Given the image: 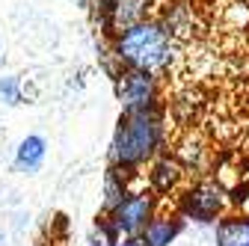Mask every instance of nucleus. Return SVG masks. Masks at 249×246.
<instances>
[{"instance_id": "3", "label": "nucleus", "mask_w": 249, "mask_h": 246, "mask_svg": "<svg viewBox=\"0 0 249 246\" xmlns=\"http://www.w3.org/2000/svg\"><path fill=\"white\" fill-rule=\"evenodd\" d=\"M116 98L122 104V113H145L158 110V74L122 69L116 71Z\"/></svg>"}, {"instance_id": "7", "label": "nucleus", "mask_w": 249, "mask_h": 246, "mask_svg": "<svg viewBox=\"0 0 249 246\" xmlns=\"http://www.w3.org/2000/svg\"><path fill=\"white\" fill-rule=\"evenodd\" d=\"M184 223L178 217H166V213H154V220L142 228V243L145 246H169L175 243V237L181 234Z\"/></svg>"}, {"instance_id": "4", "label": "nucleus", "mask_w": 249, "mask_h": 246, "mask_svg": "<svg viewBox=\"0 0 249 246\" xmlns=\"http://www.w3.org/2000/svg\"><path fill=\"white\" fill-rule=\"evenodd\" d=\"M151 220H154V196L151 193H128L107 213V223L119 237L142 234V228Z\"/></svg>"}, {"instance_id": "11", "label": "nucleus", "mask_w": 249, "mask_h": 246, "mask_svg": "<svg viewBox=\"0 0 249 246\" xmlns=\"http://www.w3.org/2000/svg\"><path fill=\"white\" fill-rule=\"evenodd\" d=\"M124 196H128V190H124V175L119 172V169H113L110 166V172H107V181H104V211L110 213Z\"/></svg>"}, {"instance_id": "8", "label": "nucleus", "mask_w": 249, "mask_h": 246, "mask_svg": "<svg viewBox=\"0 0 249 246\" xmlns=\"http://www.w3.org/2000/svg\"><path fill=\"white\" fill-rule=\"evenodd\" d=\"M45 155H48V142L45 137L39 134H30L18 142V151H15V169L18 172H36L42 163H45Z\"/></svg>"}, {"instance_id": "13", "label": "nucleus", "mask_w": 249, "mask_h": 246, "mask_svg": "<svg viewBox=\"0 0 249 246\" xmlns=\"http://www.w3.org/2000/svg\"><path fill=\"white\" fill-rule=\"evenodd\" d=\"M116 246H145L142 243V237L140 234H134V237H119V243Z\"/></svg>"}, {"instance_id": "1", "label": "nucleus", "mask_w": 249, "mask_h": 246, "mask_svg": "<svg viewBox=\"0 0 249 246\" xmlns=\"http://www.w3.org/2000/svg\"><path fill=\"white\" fill-rule=\"evenodd\" d=\"M163 145V116L160 110L145 113H122L113 142H110V166L119 172H131L158 158Z\"/></svg>"}, {"instance_id": "12", "label": "nucleus", "mask_w": 249, "mask_h": 246, "mask_svg": "<svg viewBox=\"0 0 249 246\" xmlns=\"http://www.w3.org/2000/svg\"><path fill=\"white\" fill-rule=\"evenodd\" d=\"M0 101L9 104V107H18L24 104V92H21V80L6 74V77H0Z\"/></svg>"}, {"instance_id": "6", "label": "nucleus", "mask_w": 249, "mask_h": 246, "mask_svg": "<svg viewBox=\"0 0 249 246\" xmlns=\"http://www.w3.org/2000/svg\"><path fill=\"white\" fill-rule=\"evenodd\" d=\"M151 0H95V15L104 27V33L119 36L142 21H148Z\"/></svg>"}, {"instance_id": "2", "label": "nucleus", "mask_w": 249, "mask_h": 246, "mask_svg": "<svg viewBox=\"0 0 249 246\" xmlns=\"http://www.w3.org/2000/svg\"><path fill=\"white\" fill-rule=\"evenodd\" d=\"M110 56L122 69L160 74L172 63V36L160 21H142L131 30H124V33L113 36Z\"/></svg>"}, {"instance_id": "9", "label": "nucleus", "mask_w": 249, "mask_h": 246, "mask_svg": "<svg viewBox=\"0 0 249 246\" xmlns=\"http://www.w3.org/2000/svg\"><path fill=\"white\" fill-rule=\"evenodd\" d=\"M216 246H249V217H223L216 223Z\"/></svg>"}, {"instance_id": "5", "label": "nucleus", "mask_w": 249, "mask_h": 246, "mask_svg": "<svg viewBox=\"0 0 249 246\" xmlns=\"http://www.w3.org/2000/svg\"><path fill=\"white\" fill-rule=\"evenodd\" d=\"M226 190L213 181H202L181 196V217L193 223H216L226 211Z\"/></svg>"}, {"instance_id": "10", "label": "nucleus", "mask_w": 249, "mask_h": 246, "mask_svg": "<svg viewBox=\"0 0 249 246\" xmlns=\"http://www.w3.org/2000/svg\"><path fill=\"white\" fill-rule=\"evenodd\" d=\"M148 178H151V184H154L158 190H172L175 184L184 178V169H181L178 160H172V158H160V160H154Z\"/></svg>"}]
</instances>
